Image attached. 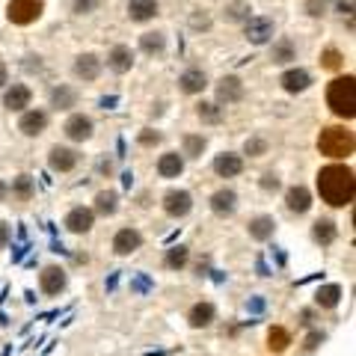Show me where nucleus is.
Instances as JSON below:
<instances>
[{"mask_svg": "<svg viewBox=\"0 0 356 356\" xmlns=\"http://www.w3.org/2000/svg\"><path fill=\"white\" fill-rule=\"evenodd\" d=\"M199 116L208 119V122H217L220 119V110L214 104H202V107H199Z\"/></svg>", "mask_w": 356, "mask_h": 356, "instance_id": "obj_36", "label": "nucleus"}, {"mask_svg": "<svg viewBox=\"0 0 356 356\" xmlns=\"http://www.w3.org/2000/svg\"><path fill=\"white\" fill-rule=\"evenodd\" d=\"M72 3H74V13L86 15V13H92V9L98 6V0H72Z\"/></svg>", "mask_w": 356, "mask_h": 356, "instance_id": "obj_35", "label": "nucleus"}, {"mask_svg": "<svg viewBox=\"0 0 356 356\" xmlns=\"http://www.w3.org/2000/svg\"><path fill=\"white\" fill-rule=\"evenodd\" d=\"M243 170V161L238 158V154H220V158L214 161V172L222 175V178H232L238 175Z\"/></svg>", "mask_w": 356, "mask_h": 356, "instance_id": "obj_17", "label": "nucleus"}, {"mask_svg": "<svg viewBox=\"0 0 356 356\" xmlns=\"http://www.w3.org/2000/svg\"><path fill=\"white\" fill-rule=\"evenodd\" d=\"M95 208L102 211V214H113V211H116V193H113V191L98 193V199H95Z\"/></svg>", "mask_w": 356, "mask_h": 356, "instance_id": "obj_29", "label": "nucleus"}, {"mask_svg": "<svg viewBox=\"0 0 356 356\" xmlns=\"http://www.w3.org/2000/svg\"><path fill=\"white\" fill-rule=\"evenodd\" d=\"M309 9H312V15H321V13H324V0H312Z\"/></svg>", "mask_w": 356, "mask_h": 356, "instance_id": "obj_41", "label": "nucleus"}, {"mask_svg": "<svg viewBox=\"0 0 356 356\" xmlns=\"http://www.w3.org/2000/svg\"><path fill=\"white\" fill-rule=\"evenodd\" d=\"M166 264H170V267H184L187 264V250L184 247L170 250V255H166Z\"/></svg>", "mask_w": 356, "mask_h": 356, "instance_id": "obj_31", "label": "nucleus"}, {"mask_svg": "<svg viewBox=\"0 0 356 356\" xmlns=\"http://www.w3.org/2000/svg\"><path fill=\"white\" fill-rule=\"evenodd\" d=\"M318 149L321 154H327V158H348L353 152V131L341 128V125H332V128H324L318 137Z\"/></svg>", "mask_w": 356, "mask_h": 356, "instance_id": "obj_3", "label": "nucleus"}, {"mask_svg": "<svg viewBox=\"0 0 356 356\" xmlns=\"http://www.w3.org/2000/svg\"><path fill=\"white\" fill-rule=\"evenodd\" d=\"M65 137L74 140V143H83V140H89V137H92V119L83 116V113L72 116L69 122H65Z\"/></svg>", "mask_w": 356, "mask_h": 356, "instance_id": "obj_5", "label": "nucleus"}, {"mask_svg": "<svg viewBox=\"0 0 356 356\" xmlns=\"http://www.w3.org/2000/svg\"><path fill=\"white\" fill-rule=\"evenodd\" d=\"M285 202H288V211H294V214H306V211L312 208V193L306 191V187H291V191L285 193Z\"/></svg>", "mask_w": 356, "mask_h": 356, "instance_id": "obj_9", "label": "nucleus"}, {"mask_svg": "<svg viewBox=\"0 0 356 356\" xmlns=\"http://www.w3.org/2000/svg\"><path fill=\"white\" fill-rule=\"evenodd\" d=\"M154 13H158L154 0H131L128 3V15L134 21H149V18H154Z\"/></svg>", "mask_w": 356, "mask_h": 356, "instance_id": "obj_18", "label": "nucleus"}, {"mask_svg": "<svg viewBox=\"0 0 356 356\" xmlns=\"http://www.w3.org/2000/svg\"><path fill=\"white\" fill-rule=\"evenodd\" d=\"M110 69H113V72H119V74H125L128 69H131V63H134V57H131V51L128 48H122V44H119V48H113V54H110Z\"/></svg>", "mask_w": 356, "mask_h": 356, "instance_id": "obj_22", "label": "nucleus"}, {"mask_svg": "<svg viewBox=\"0 0 356 356\" xmlns=\"http://www.w3.org/2000/svg\"><path fill=\"white\" fill-rule=\"evenodd\" d=\"M324 65H327V69H339V65H341L339 51H327V54H324Z\"/></svg>", "mask_w": 356, "mask_h": 356, "instance_id": "obj_37", "label": "nucleus"}, {"mask_svg": "<svg viewBox=\"0 0 356 356\" xmlns=\"http://www.w3.org/2000/svg\"><path fill=\"white\" fill-rule=\"evenodd\" d=\"M261 152H264L261 140H247V154H261Z\"/></svg>", "mask_w": 356, "mask_h": 356, "instance_id": "obj_38", "label": "nucleus"}, {"mask_svg": "<svg viewBox=\"0 0 356 356\" xmlns=\"http://www.w3.org/2000/svg\"><path fill=\"white\" fill-rule=\"evenodd\" d=\"M161 137H158V134H143V143H158Z\"/></svg>", "mask_w": 356, "mask_h": 356, "instance_id": "obj_42", "label": "nucleus"}, {"mask_svg": "<svg viewBox=\"0 0 356 356\" xmlns=\"http://www.w3.org/2000/svg\"><path fill=\"white\" fill-rule=\"evenodd\" d=\"M181 170H184V161L178 158L175 152L163 154V158L158 161V172H161L163 178H175V175H181Z\"/></svg>", "mask_w": 356, "mask_h": 356, "instance_id": "obj_21", "label": "nucleus"}, {"mask_svg": "<svg viewBox=\"0 0 356 356\" xmlns=\"http://www.w3.org/2000/svg\"><path fill=\"white\" fill-rule=\"evenodd\" d=\"M54 104L57 107H72L74 104V92L72 89H57V92H54Z\"/></svg>", "mask_w": 356, "mask_h": 356, "instance_id": "obj_32", "label": "nucleus"}, {"mask_svg": "<svg viewBox=\"0 0 356 356\" xmlns=\"http://www.w3.org/2000/svg\"><path fill=\"white\" fill-rule=\"evenodd\" d=\"M250 235L255 238V241H267L273 235V220L270 217H255L252 222H250Z\"/></svg>", "mask_w": 356, "mask_h": 356, "instance_id": "obj_25", "label": "nucleus"}, {"mask_svg": "<svg viewBox=\"0 0 356 356\" xmlns=\"http://www.w3.org/2000/svg\"><path fill=\"white\" fill-rule=\"evenodd\" d=\"M3 83H6V65L0 63V86H3Z\"/></svg>", "mask_w": 356, "mask_h": 356, "instance_id": "obj_43", "label": "nucleus"}, {"mask_svg": "<svg viewBox=\"0 0 356 356\" xmlns=\"http://www.w3.org/2000/svg\"><path fill=\"white\" fill-rule=\"evenodd\" d=\"M309 83H312V77H309V72H303V69H291V72H285V74H282L285 92H303Z\"/></svg>", "mask_w": 356, "mask_h": 356, "instance_id": "obj_16", "label": "nucleus"}, {"mask_svg": "<svg viewBox=\"0 0 356 356\" xmlns=\"http://www.w3.org/2000/svg\"><path fill=\"white\" fill-rule=\"evenodd\" d=\"M211 321H214V306L211 303H196L191 309V324L193 327H208Z\"/></svg>", "mask_w": 356, "mask_h": 356, "instance_id": "obj_24", "label": "nucleus"}, {"mask_svg": "<svg viewBox=\"0 0 356 356\" xmlns=\"http://www.w3.org/2000/svg\"><path fill=\"white\" fill-rule=\"evenodd\" d=\"M143 51H149V54L163 51V36L161 33H146V36H143Z\"/></svg>", "mask_w": 356, "mask_h": 356, "instance_id": "obj_30", "label": "nucleus"}, {"mask_svg": "<svg viewBox=\"0 0 356 356\" xmlns=\"http://www.w3.org/2000/svg\"><path fill=\"white\" fill-rule=\"evenodd\" d=\"M140 243H143L140 232H134V229H122L119 235H116V241H113V250H116L119 255H128V252H134V250H140Z\"/></svg>", "mask_w": 356, "mask_h": 356, "instance_id": "obj_13", "label": "nucleus"}, {"mask_svg": "<svg viewBox=\"0 0 356 356\" xmlns=\"http://www.w3.org/2000/svg\"><path fill=\"white\" fill-rule=\"evenodd\" d=\"M44 125H48V116L42 113V110H30V113H24V119H21V131L27 134V137H36V134L44 131Z\"/></svg>", "mask_w": 356, "mask_h": 356, "instance_id": "obj_15", "label": "nucleus"}, {"mask_svg": "<svg viewBox=\"0 0 356 356\" xmlns=\"http://www.w3.org/2000/svg\"><path fill=\"white\" fill-rule=\"evenodd\" d=\"M77 166V152L72 149H51V170H57V172H72Z\"/></svg>", "mask_w": 356, "mask_h": 356, "instance_id": "obj_11", "label": "nucleus"}, {"mask_svg": "<svg viewBox=\"0 0 356 356\" xmlns=\"http://www.w3.org/2000/svg\"><path fill=\"white\" fill-rule=\"evenodd\" d=\"M339 300H341V288L339 285H324L318 291V306H324V309L339 306Z\"/></svg>", "mask_w": 356, "mask_h": 356, "instance_id": "obj_27", "label": "nucleus"}, {"mask_svg": "<svg viewBox=\"0 0 356 356\" xmlns=\"http://www.w3.org/2000/svg\"><path fill=\"white\" fill-rule=\"evenodd\" d=\"M181 89H184V92H202V89H205V74L202 72H199V69H191V72H184L181 74Z\"/></svg>", "mask_w": 356, "mask_h": 356, "instance_id": "obj_23", "label": "nucleus"}, {"mask_svg": "<svg viewBox=\"0 0 356 356\" xmlns=\"http://www.w3.org/2000/svg\"><path fill=\"white\" fill-rule=\"evenodd\" d=\"M15 187H18V193H21V196H27V193H30V178H27V175H21Z\"/></svg>", "mask_w": 356, "mask_h": 356, "instance_id": "obj_39", "label": "nucleus"}, {"mask_svg": "<svg viewBox=\"0 0 356 356\" xmlns=\"http://www.w3.org/2000/svg\"><path fill=\"white\" fill-rule=\"evenodd\" d=\"M318 191L321 199L332 208H344L353 202V193H356V181H353V172L350 166L344 163H330L318 172Z\"/></svg>", "mask_w": 356, "mask_h": 356, "instance_id": "obj_1", "label": "nucleus"}, {"mask_svg": "<svg viewBox=\"0 0 356 356\" xmlns=\"http://www.w3.org/2000/svg\"><path fill=\"white\" fill-rule=\"evenodd\" d=\"M65 226H69L72 232H89L92 229V211L89 208H74V211H69V217H65Z\"/></svg>", "mask_w": 356, "mask_h": 356, "instance_id": "obj_14", "label": "nucleus"}, {"mask_svg": "<svg viewBox=\"0 0 356 356\" xmlns=\"http://www.w3.org/2000/svg\"><path fill=\"white\" fill-rule=\"evenodd\" d=\"M217 98H220V102H226V104L241 102V98H243V86H241L238 77H222L220 86H217Z\"/></svg>", "mask_w": 356, "mask_h": 356, "instance_id": "obj_10", "label": "nucleus"}, {"mask_svg": "<svg viewBox=\"0 0 356 356\" xmlns=\"http://www.w3.org/2000/svg\"><path fill=\"white\" fill-rule=\"evenodd\" d=\"M6 243V226H0V247Z\"/></svg>", "mask_w": 356, "mask_h": 356, "instance_id": "obj_44", "label": "nucleus"}, {"mask_svg": "<svg viewBox=\"0 0 356 356\" xmlns=\"http://www.w3.org/2000/svg\"><path fill=\"white\" fill-rule=\"evenodd\" d=\"M184 149H187V154H191V158H196V154H202L205 140H202V137H187V140H184Z\"/></svg>", "mask_w": 356, "mask_h": 356, "instance_id": "obj_33", "label": "nucleus"}, {"mask_svg": "<svg viewBox=\"0 0 356 356\" xmlns=\"http://www.w3.org/2000/svg\"><path fill=\"white\" fill-rule=\"evenodd\" d=\"M163 208L170 217H184L191 211V193L187 191H170L163 196Z\"/></svg>", "mask_w": 356, "mask_h": 356, "instance_id": "obj_6", "label": "nucleus"}, {"mask_svg": "<svg viewBox=\"0 0 356 356\" xmlns=\"http://www.w3.org/2000/svg\"><path fill=\"white\" fill-rule=\"evenodd\" d=\"M39 282H42L44 294H60L65 288V273L60 270V267H44L42 276H39Z\"/></svg>", "mask_w": 356, "mask_h": 356, "instance_id": "obj_8", "label": "nucleus"}, {"mask_svg": "<svg viewBox=\"0 0 356 356\" xmlns=\"http://www.w3.org/2000/svg\"><path fill=\"white\" fill-rule=\"evenodd\" d=\"M288 344H291V336H288L282 327H270V332H267V348L276 350V353H282Z\"/></svg>", "mask_w": 356, "mask_h": 356, "instance_id": "obj_26", "label": "nucleus"}, {"mask_svg": "<svg viewBox=\"0 0 356 356\" xmlns=\"http://www.w3.org/2000/svg\"><path fill=\"white\" fill-rule=\"evenodd\" d=\"M261 187L264 191H276V187H280V181H276L273 175H264V181H261Z\"/></svg>", "mask_w": 356, "mask_h": 356, "instance_id": "obj_40", "label": "nucleus"}, {"mask_svg": "<svg viewBox=\"0 0 356 356\" xmlns=\"http://www.w3.org/2000/svg\"><path fill=\"white\" fill-rule=\"evenodd\" d=\"M9 21L13 24H30L42 15V0H9Z\"/></svg>", "mask_w": 356, "mask_h": 356, "instance_id": "obj_4", "label": "nucleus"}, {"mask_svg": "<svg viewBox=\"0 0 356 356\" xmlns=\"http://www.w3.org/2000/svg\"><path fill=\"white\" fill-rule=\"evenodd\" d=\"M3 191H6V187H3V184H0V196H3Z\"/></svg>", "mask_w": 356, "mask_h": 356, "instance_id": "obj_45", "label": "nucleus"}, {"mask_svg": "<svg viewBox=\"0 0 356 356\" xmlns=\"http://www.w3.org/2000/svg\"><path fill=\"white\" fill-rule=\"evenodd\" d=\"M98 69H102V65H98V57H92V54H83V57L74 63V72H77V77H83V81H95Z\"/></svg>", "mask_w": 356, "mask_h": 356, "instance_id": "obj_20", "label": "nucleus"}, {"mask_svg": "<svg viewBox=\"0 0 356 356\" xmlns=\"http://www.w3.org/2000/svg\"><path fill=\"white\" fill-rule=\"evenodd\" d=\"M270 36H273V21H267V18H250L247 21V39L252 44H264Z\"/></svg>", "mask_w": 356, "mask_h": 356, "instance_id": "obj_7", "label": "nucleus"}, {"mask_svg": "<svg viewBox=\"0 0 356 356\" xmlns=\"http://www.w3.org/2000/svg\"><path fill=\"white\" fill-rule=\"evenodd\" d=\"M332 238H336V222L332 220H318L315 222V241L318 243H330Z\"/></svg>", "mask_w": 356, "mask_h": 356, "instance_id": "obj_28", "label": "nucleus"}, {"mask_svg": "<svg viewBox=\"0 0 356 356\" xmlns=\"http://www.w3.org/2000/svg\"><path fill=\"white\" fill-rule=\"evenodd\" d=\"M327 104L336 116L341 119H353L356 116V81L348 77H336L327 89Z\"/></svg>", "mask_w": 356, "mask_h": 356, "instance_id": "obj_2", "label": "nucleus"}, {"mask_svg": "<svg viewBox=\"0 0 356 356\" xmlns=\"http://www.w3.org/2000/svg\"><path fill=\"white\" fill-rule=\"evenodd\" d=\"M273 60H276V63H288V60H291V44H288V42H282L280 48L273 51Z\"/></svg>", "mask_w": 356, "mask_h": 356, "instance_id": "obj_34", "label": "nucleus"}, {"mask_svg": "<svg viewBox=\"0 0 356 356\" xmlns=\"http://www.w3.org/2000/svg\"><path fill=\"white\" fill-rule=\"evenodd\" d=\"M235 202H238L235 191H217L211 196V208H214V214H220V217L235 214Z\"/></svg>", "mask_w": 356, "mask_h": 356, "instance_id": "obj_12", "label": "nucleus"}, {"mask_svg": "<svg viewBox=\"0 0 356 356\" xmlns=\"http://www.w3.org/2000/svg\"><path fill=\"white\" fill-rule=\"evenodd\" d=\"M3 104H6L9 110H24V107L30 104V89H27V86H21V83H15V86L6 92Z\"/></svg>", "mask_w": 356, "mask_h": 356, "instance_id": "obj_19", "label": "nucleus"}]
</instances>
